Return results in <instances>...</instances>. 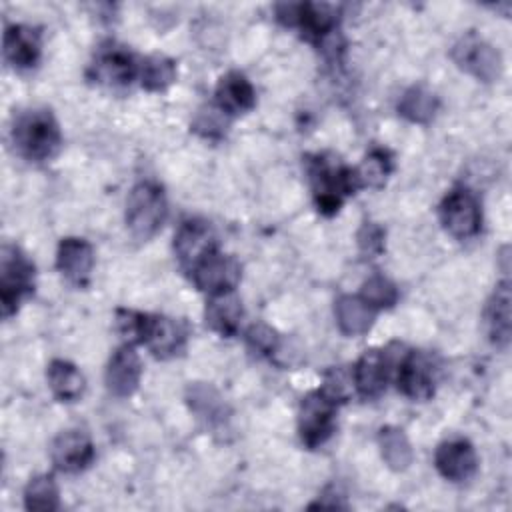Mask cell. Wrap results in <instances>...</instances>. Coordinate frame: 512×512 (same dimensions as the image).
Instances as JSON below:
<instances>
[{"label": "cell", "mask_w": 512, "mask_h": 512, "mask_svg": "<svg viewBox=\"0 0 512 512\" xmlns=\"http://www.w3.org/2000/svg\"><path fill=\"white\" fill-rule=\"evenodd\" d=\"M12 142L22 158L44 162L60 150L62 134L56 118L48 110H30L14 122Z\"/></svg>", "instance_id": "obj_1"}, {"label": "cell", "mask_w": 512, "mask_h": 512, "mask_svg": "<svg viewBox=\"0 0 512 512\" xmlns=\"http://www.w3.org/2000/svg\"><path fill=\"white\" fill-rule=\"evenodd\" d=\"M308 174L312 180L316 206L326 216L336 214L342 198L354 194L360 188L356 168L342 166L324 154H318L308 162Z\"/></svg>", "instance_id": "obj_2"}, {"label": "cell", "mask_w": 512, "mask_h": 512, "mask_svg": "<svg viewBox=\"0 0 512 512\" xmlns=\"http://www.w3.org/2000/svg\"><path fill=\"white\" fill-rule=\"evenodd\" d=\"M168 216V202L154 182H140L126 200V226L138 240L152 238Z\"/></svg>", "instance_id": "obj_3"}, {"label": "cell", "mask_w": 512, "mask_h": 512, "mask_svg": "<svg viewBox=\"0 0 512 512\" xmlns=\"http://www.w3.org/2000/svg\"><path fill=\"white\" fill-rule=\"evenodd\" d=\"M34 290V264L12 244H4L0 252V302L2 314L8 318L18 310L24 296Z\"/></svg>", "instance_id": "obj_4"}, {"label": "cell", "mask_w": 512, "mask_h": 512, "mask_svg": "<svg viewBox=\"0 0 512 512\" xmlns=\"http://www.w3.org/2000/svg\"><path fill=\"white\" fill-rule=\"evenodd\" d=\"M452 60L458 68L466 70L482 82H492L502 72L500 52L486 40L478 38L474 32H468L454 44Z\"/></svg>", "instance_id": "obj_5"}, {"label": "cell", "mask_w": 512, "mask_h": 512, "mask_svg": "<svg viewBox=\"0 0 512 512\" xmlns=\"http://www.w3.org/2000/svg\"><path fill=\"white\" fill-rule=\"evenodd\" d=\"M336 404L328 400L320 390L310 392L302 398L298 412V430L300 438L308 448L324 444L334 432Z\"/></svg>", "instance_id": "obj_6"}, {"label": "cell", "mask_w": 512, "mask_h": 512, "mask_svg": "<svg viewBox=\"0 0 512 512\" xmlns=\"http://www.w3.org/2000/svg\"><path fill=\"white\" fill-rule=\"evenodd\" d=\"M440 220L454 238L466 240L476 236L482 224L478 200L466 188H454L440 204Z\"/></svg>", "instance_id": "obj_7"}, {"label": "cell", "mask_w": 512, "mask_h": 512, "mask_svg": "<svg viewBox=\"0 0 512 512\" xmlns=\"http://www.w3.org/2000/svg\"><path fill=\"white\" fill-rule=\"evenodd\" d=\"M190 272L194 284L212 296L232 292L240 280V264L232 256H224L216 250L200 260Z\"/></svg>", "instance_id": "obj_8"}, {"label": "cell", "mask_w": 512, "mask_h": 512, "mask_svg": "<svg viewBox=\"0 0 512 512\" xmlns=\"http://www.w3.org/2000/svg\"><path fill=\"white\" fill-rule=\"evenodd\" d=\"M174 250L180 264L192 270L200 260L216 250L214 234L202 220H186L174 234Z\"/></svg>", "instance_id": "obj_9"}, {"label": "cell", "mask_w": 512, "mask_h": 512, "mask_svg": "<svg viewBox=\"0 0 512 512\" xmlns=\"http://www.w3.org/2000/svg\"><path fill=\"white\" fill-rule=\"evenodd\" d=\"M50 456L58 470L74 474L94 460V444L84 430H66L54 438Z\"/></svg>", "instance_id": "obj_10"}, {"label": "cell", "mask_w": 512, "mask_h": 512, "mask_svg": "<svg viewBox=\"0 0 512 512\" xmlns=\"http://www.w3.org/2000/svg\"><path fill=\"white\" fill-rule=\"evenodd\" d=\"M434 464H436V470L446 480L464 482L476 472L478 458H476V452H474V448L468 440L454 438V440L442 442L436 448Z\"/></svg>", "instance_id": "obj_11"}, {"label": "cell", "mask_w": 512, "mask_h": 512, "mask_svg": "<svg viewBox=\"0 0 512 512\" xmlns=\"http://www.w3.org/2000/svg\"><path fill=\"white\" fill-rule=\"evenodd\" d=\"M142 376V362L140 356L134 352L130 344L118 348L106 368V386L108 390L118 396L126 398L132 396L140 384Z\"/></svg>", "instance_id": "obj_12"}, {"label": "cell", "mask_w": 512, "mask_h": 512, "mask_svg": "<svg viewBox=\"0 0 512 512\" xmlns=\"http://www.w3.org/2000/svg\"><path fill=\"white\" fill-rule=\"evenodd\" d=\"M56 266L68 282L84 286L94 268V250L84 238H64L58 246Z\"/></svg>", "instance_id": "obj_13"}, {"label": "cell", "mask_w": 512, "mask_h": 512, "mask_svg": "<svg viewBox=\"0 0 512 512\" xmlns=\"http://www.w3.org/2000/svg\"><path fill=\"white\" fill-rule=\"evenodd\" d=\"M398 390L412 400H428L434 394V378L428 360L418 352H408L396 374Z\"/></svg>", "instance_id": "obj_14"}, {"label": "cell", "mask_w": 512, "mask_h": 512, "mask_svg": "<svg viewBox=\"0 0 512 512\" xmlns=\"http://www.w3.org/2000/svg\"><path fill=\"white\" fill-rule=\"evenodd\" d=\"M186 328L168 316H148L144 342L156 358H170L184 348Z\"/></svg>", "instance_id": "obj_15"}, {"label": "cell", "mask_w": 512, "mask_h": 512, "mask_svg": "<svg viewBox=\"0 0 512 512\" xmlns=\"http://www.w3.org/2000/svg\"><path fill=\"white\" fill-rule=\"evenodd\" d=\"M136 76V64L130 52L118 46H108L96 54L92 64V78L106 86L130 84Z\"/></svg>", "instance_id": "obj_16"}, {"label": "cell", "mask_w": 512, "mask_h": 512, "mask_svg": "<svg viewBox=\"0 0 512 512\" xmlns=\"http://www.w3.org/2000/svg\"><path fill=\"white\" fill-rule=\"evenodd\" d=\"M390 362L382 350H366L354 366V386L364 398H376L386 390Z\"/></svg>", "instance_id": "obj_17"}, {"label": "cell", "mask_w": 512, "mask_h": 512, "mask_svg": "<svg viewBox=\"0 0 512 512\" xmlns=\"http://www.w3.org/2000/svg\"><path fill=\"white\" fill-rule=\"evenodd\" d=\"M40 34L38 30L12 24L4 32V56L14 68H30L40 58Z\"/></svg>", "instance_id": "obj_18"}, {"label": "cell", "mask_w": 512, "mask_h": 512, "mask_svg": "<svg viewBox=\"0 0 512 512\" xmlns=\"http://www.w3.org/2000/svg\"><path fill=\"white\" fill-rule=\"evenodd\" d=\"M256 104V92L250 80L240 72H228L216 86V106L224 114H240L252 110Z\"/></svg>", "instance_id": "obj_19"}, {"label": "cell", "mask_w": 512, "mask_h": 512, "mask_svg": "<svg viewBox=\"0 0 512 512\" xmlns=\"http://www.w3.org/2000/svg\"><path fill=\"white\" fill-rule=\"evenodd\" d=\"M244 310H242V302L234 292H222V294H214L204 310V318H206V326L214 332H218L220 336H234L240 328Z\"/></svg>", "instance_id": "obj_20"}, {"label": "cell", "mask_w": 512, "mask_h": 512, "mask_svg": "<svg viewBox=\"0 0 512 512\" xmlns=\"http://www.w3.org/2000/svg\"><path fill=\"white\" fill-rule=\"evenodd\" d=\"M334 314H336V324L342 334L362 336L372 328L376 310L368 302H364L360 296L346 294L336 300Z\"/></svg>", "instance_id": "obj_21"}, {"label": "cell", "mask_w": 512, "mask_h": 512, "mask_svg": "<svg viewBox=\"0 0 512 512\" xmlns=\"http://www.w3.org/2000/svg\"><path fill=\"white\" fill-rule=\"evenodd\" d=\"M488 336L496 346H508L510 342V284L500 282L486 306Z\"/></svg>", "instance_id": "obj_22"}, {"label": "cell", "mask_w": 512, "mask_h": 512, "mask_svg": "<svg viewBox=\"0 0 512 512\" xmlns=\"http://www.w3.org/2000/svg\"><path fill=\"white\" fill-rule=\"evenodd\" d=\"M186 400H188V406L190 410L206 422V426L210 428H216L220 424L226 422V414H228V408L222 400V396L210 386V384H202V382H196L192 386H188L186 390Z\"/></svg>", "instance_id": "obj_23"}, {"label": "cell", "mask_w": 512, "mask_h": 512, "mask_svg": "<svg viewBox=\"0 0 512 512\" xmlns=\"http://www.w3.org/2000/svg\"><path fill=\"white\" fill-rule=\"evenodd\" d=\"M48 386L60 402H76L86 388L82 372L66 360H52L48 366Z\"/></svg>", "instance_id": "obj_24"}, {"label": "cell", "mask_w": 512, "mask_h": 512, "mask_svg": "<svg viewBox=\"0 0 512 512\" xmlns=\"http://www.w3.org/2000/svg\"><path fill=\"white\" fill-rule=\"evenodd\" d=\"M378 446L382 460L386 466L394 472H402L412 464V446L406 438V434L396 426H384L378 432Z\"/></svg>", "instance_id": "obj_25"}, {"label": "cell", "mask_w": 512, "mask_h": 512, "mask_svg": "<svg viewBox=\"0 0 512 512\" xmlns=\"http://www.w3.org/2000/svg\"><path fill=\"white\" fill-rule=\"evenodd\" d=\"M398 112L410 122L428 124L438 112V98L424 86H410L398 102Z\"/></svg>", "instance_id": "obj_26"}, {"label": "cell", "mask_w": 512, "mask_h": 512, "mask_svg": "<svg viewBox=\"0 0 512 512\" xmlns=\"http://www.w3.org/2000/svg\"><path fill=\"white\" fill-rule=\"evenodd\" d=\"M24 506L36 512L58 510L60 498H58V486L54 478L48 474L34 476L24 490Z\"/></svg>", "instance_id": "obj_27"}, {"label": "cell", "mask_w": 512, "mask_h": 512, "mask_svg": "<svg viewBox=\"0 0 512 512\" xmlns=\"http://www.w3.org/2000/svg\"><path fill=\"white\" fill-rule=\"evenodd\" d=\"M142 86L150 92H162L176 80V64L164 54H152L144 60L140 70Z\"/></svg>", "instance_id": "obj_28"}, {"label": "cell", "mask_w": 512, "mask_h": 512, "mask_svg": "<svg viewBox=\"0 0 512 512\" xmlns=\"http://www.w3.org/2000/svg\"><path fill=\"white\" fill-rule=\"evenodd\" d=\"M390 156L384 150H372L360 168H356L360 186H370V188H380L386 182V176L390 174Z\"/></svg>", "instance_id": "obj_29"}, {"label": "cell", "mask_w": 512, "mask_h": 512, "mask_svg": "<svg viewBox=\"0 0 512 512\" xmlns=\"http://www.w3.org/2000/svg\"><path fill=\"white\" fill-rule=\"evenodd\" d=\"M360 298L368 302L374 310L378 308H392L398 300V290L396 286L384 278V276H370L360 290Z\"/></svg>", "instance_id": "obj_30"}, {"label": "cell", "mask_w": 512, "mask_h": 512, "mask_svg": "<svg viewBox=\"0 0 512 512\" xmlns=\"http://www.w3.org/2000/svg\"><path fill=\"white\" fill-rule=\"evenodd\" d=\"M354 388H356L354 386V378L344 368H332L330 372H326L324 384H322L320 392L328 400L338 404V402H346L352 396Z\"/></svg>", "instance_id": "obj_31"}, {"label": "cell", "mask_w": 512, "mask_h": 512, "mask_svg": "<svg viewBox=\"0 0 512 512\" xmlns=\"http://www.w3.org/2000/svg\"><path fill=\"white\" fill-rule=\"evenodd\" d=\"M148 324V314L134 310H118L116 312V330L128 344L144 342V332Z\"/></svg>", "instance_id": "obj_32"}, {"label": "cell", "mask_w": 512, "mask_h": 512, "mask_svg": "<svg viewBox=\"0 0 512 512\" xmlns=\"http://www.w3.org/2000/svg\"><path fill=\"white\" fill-rule=\"evenodd\" d=\"M192 128L206 138H218L226 130L224 112L218 106H208L196 114Z\"/></svg>", "instance_id": "obj_33"}, {"label": "cell", "mask_w": 512, "mask_h": 512, "mask_svg": "<svg viewBox=\"0 0 512 512\" xmlns=\"http://www.w3.org/2000/svg\"><path fill=\"white\" fill-rule=\"evenodd\" d=\"M384 228L378 226L376 222H364L362 228L358 230V248L364 256L374 258L384 250Z\"/></svg>", "instance_id": "obj_34"}, {"label": "cell", "mask_w": 512, "mask_h": 512, "mask_svg": "<svg viewBox=\"0 0 512 512\" xmlns=\"http://www.w3.org/2000/svg\"><path fill=\"white\" fill-rule=\"evenodd\" d=\"M246 340H248L250 348L258 354H272L278 346V334L272 328H268L266 324L250 326Z\"/></svg>", "instance_id": "obj_35"}]
</instances>
